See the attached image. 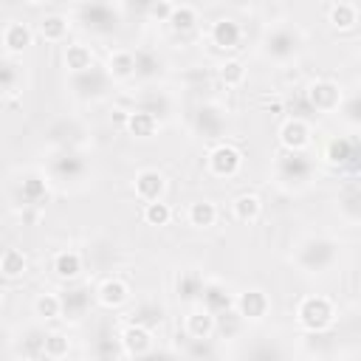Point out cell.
Listing matches in <instances>:
<instances>
[{"label": "cell", "mask_w": 361, "mask_h": 361, "mask_svg": "<svg viewBox=\"0 0 361 361\" xmlns=\"http://www.w3.org/2000/svg\"><path fill=\"white\" fill-rule=\"evenodd\" d=\"M296 319L305 330L322 333L333 324V305H330L327 296H305L296 307Z\"/></svg>", "instance_id": "1"}, {"label": "cell", "mask_w": 361, "mask_h": 361, "mask_svg": "<svg viewBox=\"0 0 361 361\" xmlns=\"http://www.w3.org/2000/svg\"><path fill=\"white\" fill-rule=\"evenodd\" d=\"M243 166V152L231 144H217L212 152H209V169L220 178H231L237 175Z\"/></svg>", "instance_id": "2"}, {"label": "cell", "mask_w": 361, "mask_h": 361, "mask_svg": "<svg viewBox=\"0 0 361 361\" xmlns=\"http://www.w3.org/2000/svg\"><path fill=\"white\" fill-rule=\"evenodd\" d=\"M234 310L240 313L243 322H257V319H262V316L268 313V296H265V290H259V288L243 290V293L237 296V302H234Z\"/></svg>", "instance_id": "3"}, {"label": "cell", "mask_w": 361, "mask_h": 361, "mask_svg": "<svg viewBox=\"0 0 361 361\" xmlns=\"http://www.w3.org/2000/svg\"><path fill=\"white\" fill-rule=\"evenodd\" d=\"M279 141H282V147H288L290 152H299V149H305L307 147V141H310V127H307V121L305 118H288L282 127H279Z\"/></svg>", "instance_id": "4"}, {"label": "cell", "mask_w": 361, "mask_h": 361, "mask_svg": "<svg viewBox=\"0 0 361 361\" xmlns=\"http://www.w3.org/2000/svg\"><path fill=\"white\" fill-rule=\"evenodd\" d=\"M164 189H166V180H164V175H161L158 169H141V172L135 175V195H138L144 203L161 200Z\"/></svg>", "instance_id": "5"}, {"label": "cell", "mask_w": 361, "mask_h": 361, "mask_svg": "<svg viewBox=\"0 0 361 361\" xmlns=\"http://www.w3.org/2000/svg\"><path fill=\"white\" fill-rule=\"evenodd\" d=\"M307 99H310V104H313L316 110H336V107L341 104V90H338V85H336V82L322 79V82L310 85Z\"/></svg>", "instance_id": "6"}, {"label": "cell", "mask_w": 361, "mask_h": 361, "mask_svg": "<svg viewBox=\"0 0 361 361\" xmlns=\"http://www.w3.org/2000/svg\"><path fill=\"white\" fill-rule=\"evenodd\" d=\"M121 344H124V353L127 355H147L152 350V336L144 324H127L124 333H121Z\"/></svg>", "instance_id": "7"}, {"label": "cell", "mask_w": 361, "mask_h": 361, "mask_svg": "<svg viewBox=\"0 0 361 361\" xmlns=\"http://www.w3.org/2000/svg\"><path fill=\"white\" fill-rule=\"evenodd\" d=\"M96 296H99V302H102L104 307H121V305L130 299V288H127L124 279L110 276V279H104V282L99 285Z\"/></svg>", "instance_id": "8"}, {"label": "cell", "mask_w": 361, "mask_h": 361, "mask_svg": "<svg viewBox=\"0 0 361 361\" xmlns=\"http://www.w3.org/2000/svg\"><path fill=\"white\" fill-rule=\"evenodd\" d=\"M124 127H127V133L135 135V138H149V135H155V130H158V118H155L149 110H133V113H127Z\"/></svg>", "instance_id": "9"}, {"label": "cell", "mask_w": 361, "mask_h": 361, "mask_svg": "<svg viewBox=\"0 0 361 361\" xmlns=\"http://www.w3.org/2000/svg\"><path fill=\"white\" fill-rule=\"evenodd\" d=\"M186 333L195 338V341H203L214 333V313L206 310V307H197L186 316Z\"/></svg>", "instance_id": "10"}, {"label": "cell", "mask_w": 361, "mask_h": 361, "mask_svg": "<svg viewBox=\"0 0 361 361\" xmlns=\"http://www.w3.org/2000/svg\"><path fill=\"white\" fill-rule=\"evenodd\" d=\"M31 39H34V34L25 23H8L3 31V45L8 54H23L31 45Z\"/></svg>", "instance_id": "11"}, {"label": "cell", "mask_w": 361, "mask_h": 361, "mask_svg": "<svg viewBox=\"0 0 361 361\" xmlns=\"http://www.w3.org/2000/svg\"><path fill=\"white\" fill-rule=\"evenodd\" d=\"M212 42L217 48H237V42H240V25L234 20H228V17L217 20L212 25Z\"/></svg>", "instance_id": "12"}, {"label": "cell", "mask_w": 361, "mask_h": 361, "mask_svg": "<svg viewBox=\"0 0 361 361\" xmlns=\"http://www.w3.org/2000/svg\"><path fill=\"white\" fill-rule=\"evenodd\" d=\"M231 209H234V217L240 220V223H254L259 214H262V200L257 197V195H240V197H234V203H231Z\"/></svg>", "instance_id": "13"}, {"label": "cell", "mask_w": 361, "mask_h": 361, "mask_svg": "<svg viewBox=\"0 0 361 361\" xmlns=\"http://www.w3.org/2000/svg\"><path fill=\"white\" fill-rule=\"evenodd\" d=\"M54 271L59 279H76L82 274V257L79 251H59L54 257Z\"/></svg>", "instance_id": "14"}, {"label": "cell", "mask_w": 361, "mask_h": 361, "mask_svg": "<svg viewBox=\"0 0 361 361\" xmlns=\"http://www.w3.org/2000/svg\"><path fill=\"white\" fill-rule=\"evenodd\" d=\"M166 23H169V28L172 31H178V34H186V31H192L195 25H197V11L192 8V6H172V11H169V17H166Z\"/></svg>", "instance_id": "15"}, {"label": "cell", "mask_w": 361, "mask_h": 361, "mask_svg": "<svg viewBox=\"0 0 361 361\" xmlns=\"http://www.w3.org/2000/svg\"><path fill=\"white\" fill-rule=\"evenodd\" d=\"M25 268H28V259H25L23 251H17V248H6V251L0 254V274H3V276L17 279V276L25 274Z\"/></svg>", "instance_id": "16"}, {"label": "cell", "mask_w": 361, "mask_h": 361, "mask_svg": "<svg viewBox=\"0 0 361 361\" xmlns=\"http://www.w3.org/2000/svg\"><path fill=\"white\" fill-rule=\"evenodd\" d=\"M107 73L113 79H130L135 73V56L130 51H116L107 59Z\"/></svg>", "instance_id": "17"}, {"label": "cell", "mask_w": 361, "mask_h": 361, "mask_svg": "<svg viewBox=\"0 0 361 361\" xmlns=\"http://www.w3.org/2000/svg\"><path fill=\"white\" fill-rule=\"evenodd\" d=\"M189 223L195 228H209L217 223V206L212 200H197L189 206Z\"/></svg>", "instance_id": "18"}, {"label": "cell", "mask_w": 361, "mask_h": 361, "mask_svg": "<svg viewBox=\"0 0 361 361\" xmlns=\"http://www.w3.org/2000/svg\"><path fill=\"white\" fill-rule=\"evenodd\" d=\"M65 65L71 68V71H87L90 65H93V54H90V48L87 45H82V42H73V45H68L65 48Z\"/></svg>", "instance_id": "19"}, {"label": "cell", "mask_w": 361, "mask_h": 361, "mask_svg": "<svg viewBox=\"0 0 361 361\" xmlns=\"http://www.w3.org/2000/svg\"><path fill=\"white\" fill-rule=\"evenodd\" d=\"M39 34H42V39H48V42H59V39H65V34H68V20L59 17V14H48V17L39 23Z\"/></svg>", "instance_id": "20"}, {"label": "cell", "mask_w": 361, "mask_h": 361, "mask_svg": "<svg viewBox=\"0 0 361 361\" xmlns=\"http://www.w3.org/2000/svg\"><path fill=\"white\" fill-rule=\"evenodd\" d=\"M68 350H71V338L65 333H48L42 338V355L48 358H62L68 355Z\"/></svg>", "instance_id": "21"}, {"label": "cell", "mask_w": 361, "mask_h": 361, "mask_svg": "<svg viewBox=\"0 0 361 361\" xmlns=\"http://www.w3.org/2000/svg\"><path fill=\"white\" fill-rule=\"evenodd\" d=\"M144 220H147L149 226H166V223L172 220L169 203H164V200H149V203L144 206Z\"/></svg>", "instance_id": "22"}, {"label": "cell", "mask_w": 361, "mask_h": 361, "mask_svg": "<svg viewBox=\"0 0 361 361\" xmlns=\"http://www.w3.org/2000/svg\"><path fill=\"white\" fill-rule=\"evenodd\" d=\"M355 20H358V14H355V6L353 3H336L330 8V23L336 28H353Z\"/></svg>", "instance_id": "23"}, {"label": "cell", "mask_w": 361, "mask_h": 361, "mask_svg": "<svg viewBox=\"0 0 361 361\" xmlns=\"http://www.w3.org/2000/svg\"><path fill=\"white\" fill-rule=\"evenodd\" d=\"M34 310L42 319H56L62 313V299L56 293H39L37 302H34Z\"/></svg>", "instance_id": "24"}, {"label": "cell", "mask_w": 361, "mask_h": 361, "mask_svg": "<svg viewBox=\"0 0 361 361\" xmlns=\"http://www.w3.org/2000/svg\"><path fill=\"white\" fill-rule=\"evenodd\" d=\"M220 79H223L226 85H231V87L243 85V79H245V68H243V62H240V59H226V62L220 65Z\"/></svg>", "instance_id": "25"}, {"label": "cell", "mask_w": 361, "mask_h": 361, "mask_svg": "<svg viewBox=\"0 0 361 361\" xmlns=\"http://www.w3.org/2000/svg\"><path fill=\"white\" fill-rule=\"evenodd\" d=\"M200 290H203V282L197 279V274H189V276L178 279V293L183 299H200Z\"/></svg>", "instance_id": "26"}, {"label": "cell", "mask_w": 361, "mask_h": 361, "mask_svg": "<svg viewBox=\"0 0 361 361\" xmlns=\"http://www.w3.org/2000/svg\"><path fill=\"white\" fill-rule=\"evenodd\" d=\"M25 192H28V195H31L34 200H42V197L48 195V189H45V183H42V178H37V175L25 180Z\"/></svg>", "instance_id": "27"}, {"label": "cell", "mask_w": 361, "mask_h": 361, "mask_svg": "<svg viewBox=\"0 0 361 361\" xmlns=\"http://www.w3.org/2000/svg\"><path fill=\"white\" fill-rule=\"evenodd\" d=\"M169 11H172V3H169V0H155V3L149 6V14H152L155 20H161V23H166Z\"/></svg>", "instance_id": "28"}, {"label": "cell", "mask_w": 361, "mask_h": 361, "mask_svg": "<svg viewBox=\"0 0 361 361\" xmlns=\"http://www.w3.org/2000/svg\"><path fill=\"white\" fill-rule=\"evenodd\" d=\"M344 152H347V141H333L330 144V158L333 161H338V164L341 161H355V155H344Z\"/></svg>", "instance_id": "29"}, {"label": "cell", "mask_w": 361, "mask_h": 361, "mask_svg": "<svg viewBox=\"0 0 361 361\" xmlns=\"http://www.w3.org/2000/svg\"><path fill=\"white\" fill-rule=\"evenodd\" d=\"M25 3H31V6H39V3H45V0H25Z\"/></svg>", "instance_id": "30"}, {"label": "cell", "mask_w": 361, "mask_h": 361, "mask_svg": "<svg viewBox=\"0 0 361 361\" xmlns=\"http://www.w3.org/2000/svg\"><path fill=\"white\" fill-rule=\"evenodd\" d=\"M0 302H3V290H0Z\"/></svg>", "instance_id": "31"}]
</instances>
